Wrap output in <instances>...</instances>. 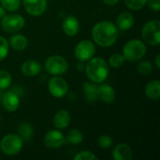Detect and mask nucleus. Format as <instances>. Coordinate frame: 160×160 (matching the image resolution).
<instances>
[{
    "mask_svg": "<svg viewBox=\"0 0 160 160\" xmlns=\"http://www.w3.org/2000/svg\"><path fill=\"white\" fill-rule=\"evenodd\" d=\"M146 97L152 100H158L160 98V82L158 80L148 82L144 88Z\"/></svg>",
    "mask_w": 160,
    "mask_h": 160,
    "instance_id": "obj_21",
    "label": "nucleus"
},
{
    "mask_svg": "<svg viewBox=\"0 0 160 160\" xmlns=\"http://www.w3.org/2000/svg\"><path fill=\"white\" fill-rule=\"evenodd\" d=\"M155 65H156V67H157V68H158V69H160V55L159 54H157V56H156Z\"/></svg>",
    "mask_w": 160,
    "mask_h": 160,
    "instance_id": "obj_34",
    "label": "nucleus"
},
{
    "mask_svg": "<svg viewBox=\"0 0 160 160\" xmlns=\"http://www.w3.org/2000/svg\"><path fill=\"white\" fill-rule=\"evenodd\" d=\"M125 58L123 56V54L120 53H113L110 56L109 58V65L112 68H121L124 64H125Z\"/></svg>",
    "mask_w": 160,
    "mask_h": 160,
    "instance_id": "obj_25",
    "label": "nucleus"
},
{
    "mask_svg": "<svg viewBox=\"0 0 160 160\" xmlns=\"http://www.w3.org/2000/svg\"><path fill=\"white\" fill-rule=\"evenodd\" d=\"M8 44L15 51H23L26 49V47L28 45V40L25 36L16 34L9 38Z\"/></svg>",
    "mask_w": 160,
    "mask_h": 160,
    "instance_id": "obj_20",
    "label": "nucleus"
},
{
    "mask_svg": "<svg viewBox=\"0 0 160 160\" xmlns=\"http://www.w3.org/2000/svg\"><path fill=\"white\" fill-rule=\"evenodd\" d=\"M0 3L8 11H16L21 6V0H0Z\"/></svg>",
    "mask_w": 160,
    "mask_h": 160,
    "instance_id": "obj_27",
    "label": "nucleus"
},
{
    "mask_svg": "<svg viewBox=\"0 0 160 160\" xmlns=\"http://www.w3.org/2000/svg\"><path fill=\"white\" fill-rule=\"evenodd\" d=\"M62 28L66 35H68L69 37L76 36L80 30V22L73 15L67 16L63 21Z\"/></svg>",
    "mask_w": 160,
    "mask_h": 160,
    "instance_id": "obj_13",
    "label": "nucleus"
},
{
    "mask_svg": "<svg viewBox=\"0 0 160 160\" xmlns=\"http://www.w3.org/2000/svg\"><path fill=\"white\" fill-rule=\"evenodd\" d=\"M43 142L46 147L51 149H57L65 143V136L60 130L51 129L45 134Z\"/></svg>",
    "mask_w": 160,
    "mask_h": 160,
    "instance_id": "obj_10",
    "label": "nucleus"
},
{
    "mask_svg": "<svg viewBox=\"0 0 160 160\" xmlns=\"http://www.w3.org/2000/svg\"><path fill=\"white\" fill-rule=\"evenodd\" d=\"M24 18L20 14H10L5 15L2 18L1 25L6 32L14 33L20 31L24 26Z\"/></svg>",
    "mask_w": 160,
    "mask_h": 160,
    "instance_id": "obj_8",
    "label": "nucleus"
},
{
    "mask_svg": "<svg viewBox=\"0 0 160 160\" xmlns=\"http://www.w3.org/2000/svg\"><path fill=\"white\" fill-rule=\"evenodd\" d=\"M103 2L108 6H114L119 2V0H103Z\"/></svg>",
    "mask_w": 160,
    "mask_h": 160,
    "instance_id": "obj_33",
    "label": "nucleus"
},
{
    "mask_svg": "<svg viewBox=\"0 0 160 160\" xmlns=\"http://www.w3.org/2000/svg\"><path fill=\"white\" fill-rule=\"evenodd\" d=\"M147 4L152 10H154L156 12L159 11L160 0H147Z\"/></svg>",
    "mask_w": 160,
    "mask_h": 160,
    "instance_id": "obj_32",
    "label": "nucleus"
},
{
    "mask_svg": "<svg viewBox=\"0 0 160 160\" xmlns=\"http://www.w3.org/2000/svg\"><path fill=\"white\" fill-rule=\"evenodd\" d=\"M18 133H19V136L23 141H30L33 137L34 130H33V128L31 127L30 124L22 123L18 127Z\"/></svg>",
    "mask_w": 160,
    "mask_h": 160,
    "instance_id": "obj_23",
    "label": "nucleus"
},
{
    "mask_svg": "<svg viewBox=\"0 0 160 160\" xmlns=\"http://www.w3.org/2000/svg\"><path fill=\"white\" fill-rule=\"evenodd\" d=\"M22 73L26 77L37 76L41 71V65L37 60H27L22 65Z\"/></svg>",
    "mask_w": 160,
    "mask_h": 160,
    "instance_id": "obj_18",
    "label": "nucleus"
},
{
    "mask_svg": "<svg viewBox=\"0 0 160 160\" xmlns=\"http://www.w3.org/2000/svg\"><path fill=\"white\" fill-rule=\"evenodd\" d=\"M82 92L87 102L93 103L98 99V86L91 81L82 83Z\"/></svg>",
    "mask_w": 160,
    "mask_h": 160,
    "instance_id": "obj_16",
    "label": "nucleus"
},
{
    "mask_svg": "<svg viewBox=\"0 0 160 160\" xmlns=\"http://www.w3.org/2000/svg\"><path fill=\"white\" fill-rule=\"evenodd\" d=\"M27 13L32 16L42 15L47 8V0H22Z\"/></svg>",
    "mask_w": 160,
    "mask_h": 160,
    "instance_id": "obj_11",
    "label": "nucleus"
},
{
    "mask_svg": "<svg viewBox=\"0 0 160 160\" xmlns=\"http://www.w3.org/2000/svg\"><path fill=\"white\" fill-rule=\"evenodd\" d=\"M134 24V17L130 12H122L116 19V27L122 31L130 29Z\"/></svg>",
    "mask_w": 160,
    "mask_h": 160,
    "instance_id": "obj_19",
    "label": "nucleus"
},
{
    "mask_svg": "<svg viewBox=\"0 0 160 160\" xmlns=\"http://www.w3.org/2000/svg\"><path fill=\"white\" fill-rule=\"evenodd\" d=\"M113 143L112 138L109 135H102L100 137H98V147L102 148V149H108L110 148Z\"/></svg>",
    "mask_w": 160,
    "mask_h": 160,
    "instance_id": "obj_29",
    "label": "nucleus"
},
{
    "mask_svg": "<svg viewBox=\"0 0 160 160\" xmlns=\"http://www.w3.org/2000/svg\"><path fill=\"white\" fill-rule=\"evenodd\" d=\"M2 103L6 111L13 112L17 111L20 106V97L14 91H8L4 94Z\"/></svg>",
    "mask_w": 160,
    "mask_h": 160,
    "instance_id": "obj_12",
    "label": "nucleus"
},
{
    "mask_svg": "<svg viewBox=\"0 0 160 160\" xmlns=\"http://www.w3.org/2000/svg\"><path fill=\"white\" fill-rule=\"evenodd\" d=\"M0 119H1V118H0Z\"/></svg>",
    "mask_w": 160,
    "mask_h": 160,
    "instance_id": "obj_37",
    "label": "nucleus"
},
{
    "mask_svg": "<svg viewBox=\"0 0 160 160\" xmlns=\"http://www.w3.org/2000/svg\"><path fill=\"white\" fill-rule=\"evenodd\" d=\"M5 15H6V9L2 6H0V19H2Z\"/></svg>",
    "mask_w": 160,
    "mask_h": 160,
    "instance_id": "obj_35",
    "label": "nucleus"
},
{
    "mask_svg": "<svg viewBox=\"0 0 160 160\" xmlns=\"http://www.w3.org/2000/svg\"><path fill=\"white\" fill-rule=\"evenodd\" d=\"M109 65L103 58L93 57L91 58L85 67V73L87 78L95 82L101 83L109 76Z\"/></svg>",
    "mask_w": 160,
    "mask_h": 160,
    "instance_id": "obj_2",
    "label": "nucleus"
},
{
    "mask_svg": "<svg viewBox=\"0 0 160 160\" xmlns=\"http://www.w3.org/2000/svg\"><path fill=\"white\" fill-rule=\"evenodd\" d=\"M118 37V28L110 21H102L96 23L92 29L93 40L101 47L112 46Z\"/></svg>",
    "mask_w": 160,
    "mask_h": 160,
    "instance_id": "obj_1",
    "label": "nucleus"
},
{
    "mask_svg": "<svg viewBox=\"0 0 160 160\" xmlns=\"http://www.w3.org/2000/svg\"><path fill=\"white\" fill-rule=\"evenodd\" d=\"M98 157L91 151H81L75 157L74 160H98Z\"/></svg>",
    "mask_w": 160,
    "mask_h": 160,
    "instance_id": "obj_31",
    "label": "nucleus"
},
{
    "mask_svg": "<svg viewBox=\"0 0 160 160\" xmlns=\"http://www.w3.org/2000/svg\"><path fill=\"white\" fill-rule=\"evenodd\" d=\"M48 89L52 97L60 98L68 94V84L65 79L59 76H54L50 79L48 82Z\"/></svg>",
    "mask_w": 160,
    "mask_h": 160,
    "instance_id": "obj_9",
    "label": "nucleus"
},
{
    "mask_svg": "<svg viewBox=\"0 0 160 160\" xmlns=\"http://www.w3.org/2000/svg\"><path fill=\"white\" fill-rule=\"evenodd\" d=\"M9 51V44L8 41L4 38L0 36V61L4 60Z\"/></svg>",
    "mask_w": 160,
    "mask_h": 160,
    "instance_id": "obj_30",
    "label": "nucleus"
},
{
    "mask_svg": "<svg viewBox=\"0 0 160 160\" xmlns=\"http://www.w3.org/2000/svg\"><path fill=\"white\" fill-rule=\"evenodd\" d=\"M115 91L113 87L109 84L103 83L98 86V98L107 104L112 103L115 99Z\"/></svg>",
    "mask_w": 160,
    "mask_h": 160,
    "instance_id": "obj_17",
    "label": "nucleus"
},
{
    "mask_svg": "<svg viewBox=\"0 0 160 160\" xmlns=\"http://www.w3.org/2000/svg\"><path fill=\"white\" fill-rule=\"evenodd\" d=\"M83 141V134L79 129H71L65 137V143L67 144H79Z\"/></svg>",
    "mask_w": 160,
    "mask_h": 160,
    "instance_id": "obj_22",
    "label": "nucleus"
},
{
    "mask_svg": "<svg viewBox=\"0 0 160 160\" xmlns=\"http://www.w3.org/2000/svg\"><path fill=\"white\" fill-rule=\"evenodd\" d=\"M70 114L66 110H60L58 111L52 118V124L55 128L57 129H64L67 128L70 124Z\"/></svg>",
    "mask_w": 160,
    "mask_h": 160,
    "instance_id": "obj_14",
    "label": "nucleus"
},
{
    "mask_svg": "<svg viewBox=\"0 0 160 160\" xmlns=\"http://www.w3.org/2000/svg\"><path fill=\"white\" fill-rule=\"evenodd\" d=\"M77 68H78V70H82V68H83L82 62H81V63H79V64L77 65Z\"/></svg>",
    "mask_w": 160,
    "mask_h": 160,
    "instance_id": "obj_36",
    "label": "nucleus"
},
{
    "mask_svg": "<svg viewBox=\"0 0 160 160\" xmlns=\"http://www.w3.org/2000/svg\"><path fill=\"white\" fill-rule=\"evenodd\" d=\"M147 52L144 41L141 39H131L123 48V56L128 62H137L142 59Z\"/></svg>",
    "mask_w": 160,
    "mask_h": 160,
    "instance_id": "obj_3",
    "label": "nucleus"
},
{
    "mask_svg": "<svg viewBox=\"0 0 160 160\" xmlns=\"http://www.w3.org/2000/svg\"><path fill=\"white\" fill-rule=\"evenodd\" d=\"M23 146V140L17 134H8L0 141V150L6 156L18 155Z\"/></svg>",
    "mask_w": 160,
    "mask_h": 160,
    "instance_id": "obj_4",
    "label": "nucleus"
},
{
    "mask_svg": "<svg viewBox=\"0 0 160 160\" xmlns=\"http://www.w3.org/2000/svg\"><path fill=\"white\" fill-rule=\"evenodd\" d=\"M132 150L127 143H118L112 151V158L114 160H131Z\"/></svg>",
    "mask_w": 160,
    "mask_h": 160,
    "instance_id": "obj_15",
    "label": "nucleus"
},
{
    "mask_svg": "<svg viewBox=\"0 0 160 160\" xmlns=\"http://www.w3.org/2000/svg\"><path fill=\"white\" fill-rule=\"evenodd\" d=\"M45 70L53 76L65 74L68 69V61L60 55H52L48 57L44 63Z\"/></svg>",
    "mask_w": 160,
    "mask_h": 160,
    "instance_id": "obj_6",
    "label": "nucleus"
},
{
    "mask_svg": "<svg viewBox=\"0 0 160 160\" xmlns=\"http://www.w3.org/2000/svg\"><path fill=\"white\" fill-rule=\"evenodd\" d=\"M142 37L144 43L151 46H158L160 44V22L153 20L147 22L142 29Z\"/></svg>",
    "mask_w": 160,
    "mask_h": 160,
    "instance_id": "obj_5",
    "label": "nucleus"
},
{
    "mask_svg": "<svg viewBox=\"0 0 160 160\" xmlns=\"http://www.w3.org/2000/svg\"><path fill=\"white\" fill-rule=\"evenodd\" d=\"M137 70L141 75L147 76L153 71V65L149 60H143L138 64Z\"/></svg>",
    "mask_w": 160,
    "mask_h": 160,
    "instance_id": "obj_24",
    "label": "nucleus"
},
{
    "mask_svg": "<svg viewBox=\"0 0 160 160\" xmlns=\"http://www.w3.org/2000/svg\"><path fill=\"white\" fill-rule=\"evenodd\" d=\"M11 83V75L7 70H0V90L7 89Z\"/></svg>",
    "mask_w": 160,
    "mask_h": 160,
    "instance_id": "obj_26",
    "label": "nucleus"
},
{
    "mask_svg": "<svg viewBox=\"0 0 160 160\" xmlns=\"http://www.w3.org/2000/svg\"><path fill=\"white\" fill-rule=\"evenodd\" d=\"M125 3L129 9L139 10L147 4V0H125Z\"/></svg>",
    "mask_w": 160,
    "mask_h": 160,
    "instance_id": "obj_28",
    "label": "nucleus"
},
{
    "mask_svg": "<svg viewBox=\"0 0 160 160\" xmlns=\"http://www.w3.org/2000/svg\"><path fill=\"white\" fill-rule=\"evenodd\" d=\"M96 53V47L93 41L89 39H83L80 41L74 50L75 57L80 62H86L89 61L91 58L94 57Z\"/></svg>",
    "mask_w": 160,
    "mask_h": 160,
    "instance_id": "obj_7",
    "label": "nucleus"
}]
</instances>
